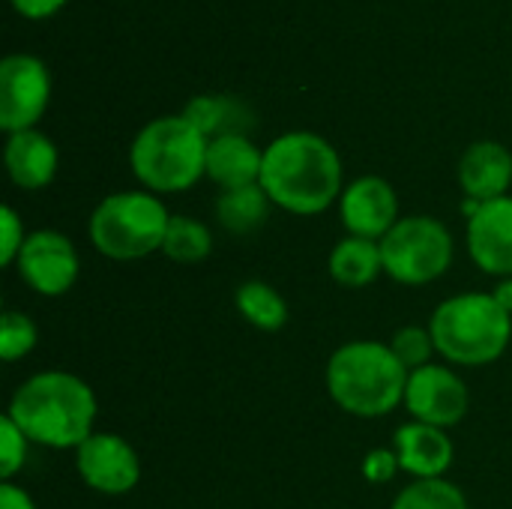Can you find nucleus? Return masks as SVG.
Masks as SVG:
<instances>
[{"mask_svg":"<svg viewBox=\"0 0 512 509\" xmlns=\"http://www.w3.org/2000/svg\"><path fill=\"white\" fill-rule=\"evenodd\" d=\"M261 186L270 201L294 216H318L342 198V159L315 132H285L264 150Z\"/></svg>","mask_w":512,"mask_h":509,"instance_id":"f257e3e1","label":"nucleus"},{"mask_svg":"<svg viewBox=\"0 0 512 509\" xmlns=\"http://www.w3.org/2000/svg\"><path fill=\"white\" fill-rule=\"evenodd\" d=\"M96 393L72 372L48 369L30 375L9 399L6 417L30 444L51 450H78L96 426Z\"/></svg>","mask_w":512,"mask_h":509,"instance_id":"f03ea898","label":"nucleus"},{"mask_svg":"<svg viewBox=\"0 0 512 509\" xmlns=\"http://www.w3.org/2000/svg\"><path fill=\"white\" fill-rule=\"evenodd\" d=\"M411 372L396 360L390 345L375 339L345 342L327 360V393L351 417L375 420L405 405Z\"/></svg>","mask_w":512,"mask_h":509,"instance_id":"7ed1b4c3","label":"nucleus"},{"mask_svg":"<svg viewBox=\"0 0 512 509\" xmlns=\"http://www.w3.org/2000/svg\"><path fill=\"white\" fill-rule=\"evenodd\" d=\"M435 351L465 369L495 363L512 339V315L495 300V294H456L444 300L429 321Z\"/></svg>","mask_w":512,"mask_h":509,"instance_id":"20e7f679","label":"nucleus"},{"mask_svg":"<svg viewBox=\"0 0 512 509\" xmlns=\"http://www.w3.org/2000/svg\"><path fill=\"white\" fill-rule=\"evenodd\" d=\"M210 138L183 114L150 120L129 147V165L147 192H186L207 177Z\"/></svg>","mask_w":512,"mask_h":509,"instance_id":"39448f33","label":"nucleus"},{"mask_svg":"<svg viewBox=\"0 0 512 509\" xmlns=\"http://www.w3.org/2000/svg\"><path fill=\"white\" fill-rule=\"evenodd\" d=\"M171 213L153 192H114L96 204L87 222L90 243L111 261H138L162 252Z\"/></svg>","mask_w":512,"mask_h":509,"instance_id":"423d86ee","label":"nucleus"},{"mask_svg":"<svg viewBox=\"0 0 512 509\" xmlns=\"http://www.w3.org/2000/svg\"><path fill=\"white\" fill-rule=\"evenodd\" d=\"M456 243L435 216H405L381 240L384 273L399 285H429L453 267Z\"/></svg>","mask_w":512,"mask_h":509,"instance_id":"0eeeda50","label":"nucleus"},{"mask_svg":"<svg viewBox=\"0 0 512 509\" xmlns=\"http://www.w3.org/2000/svg\"><path fill=\"white\" fill-rule=\"evenodd\" d=\"M51 99V72L33 54H9L0 63V126L12 132L36 129Z\"/></svg>","mask_w":512,"mask_h":509,"instance_id":"6e6552de","label":"nucleus"},{"mask_svg":"<svg viewBox=\"0 0 512 509\" xmlns=\"http://www.w3.org/2000/svg\"><path fill=\"white\" fill-rule=\"evenodd\" d=\"M471 405L465 381L456 375V369L444 363H429L408 378L405 390V408L417 423H429L438 429H450L465 420Z\"/></svg>","mask_w":512,"mask_h":509,"instance_id":"1a4fd4ad","label":"nucleus"},{"mask_svg":"<svg viewBox=\"0 0 512 509\" xmlns=\"http://www.w3.org/2000/svg\"><path fill=\"white\" fill-rule=\"evenodd\" d=\"M21 279L42 297H63L78 279V252L72 240L60 231L42 228L27 234L21 255L15 261Z\"/></svg>","mask_w":512,"mask_h":509,"instance_id":"9d476101","label":"nucleus"},{"mask_svg":"<svg viewBox=\"0 0 512 509\" xmlns=\"http://www.w3.org/2000/svg\"><path fill=\"white\" fill-rule=\"evenodd\" d=\"M75 468L99 495H126L141 480V459L135 447L111 432H93L75 450Z\"/></svg>","mask_w":512,"mask_h":509,"instance_id":"9b49d317","label":"nucleus"},{"mask_svg":"<svg viewBox=\"0 0 512 509\" xmlns=\"http://www.w3.org/2000/svg\"><path fill=\"white\" fill-rule=\"evenodd\" d=\"M339 216L351 237L381 243L399 222V195L378 174L357 177L339 198Z\"/></svg>","mask_w":512,"mask_h":509,"instance_id":"f8f14e48","label":"nucleus"},{"mask_svg":"<svg viewBox=\"0 0 512 509\" xmlns=\"http://www.w3.org/2000/svg\"><path fill=\"white\" fill-rule=\"evenodd\" d=\"M468 252L474 264L498 279L512 276V195L480 204L468 219Z\"/></svg>","mask_w":512,"mask_h":509,"instance_id":"ddd939ff","label":"nucleus"},{"mask_svg":"<svg viewBox=\"0 0 512 509\" xmlns=\"http://www.w3.org/2000/svg\"><path fill=\"white\" fill-rule=\"evenodd\" d=\"M393 450L399 456V468L414 480H441L456 459V444L447 429L417 420L396 429Z\"/></svg>","mask_w":512,"mask_h":509,"instance_id":"4468645a","label":"nucleus"},{"mask_svg":"<svg viewBox=\"0 0 512 509\" xmlns=\"http://www.w3.org/2000/svg\"><path fill=\"white\" fill-rule=\"evenodd\" d=\"M459 186L480 204L504 198L512 186V153L501 141H474L459 159Z\"/></svg>","mask_w":512,"mask_h":509,"instance_id":"2eb2a0df","label":"nucleus"},{"mask_svg":"<svg viewBox=\"0 0 512 509\" xmlns=\"http://www.w3.org/2000/svg\"><path fill=\"white\" fill-rule=\"evenodd\" d=\"M3 162L18 189H45L57 174V147L39 129L12 132L3 147Z\"/></svg>","mask_w":512,"mask_h":509,"instance_id":"dca6fc26","label":"nucleus"},{"mask_svg":"<svg viewBox=\"0 0 512 509\" xmlns=\"http://www.w3.org/2000/svg\"><path fill=\"white\" fill-rule=\"evenodd\" d=\"M264 150L249 135H219L207 144V177L222 189H243L261 183Z\"/></svg>","mask_w":512,"mask_h":509,"instance_id":"f3484780","label":"nucleus"},{"mask_svg":"<svg viewBox=\"0 0 512 509\" xmlns=\"http://www.w3.org/2000/svg\"><path fill=\"white\" fill-rule=\"evenodd\" d=\"M330 276L342 288H366L384 273V258H381V243L378 240H363V237H345L333 246L330 252Z\"/></svg>","mask_w":512,"mask_h":509,"instance_id":"a211bd4d","label":"nucleus"},{"mask_svg":"<svg viewBox=\"0 0 512 509\" xmlns=\"http://www.w3.org/2000/svg\"><path fill=\"white\" fill-rule=\"evenodd\" d=\"M183 117L198 126L207 138L219 135H246L255 123L249 105L234 96H195L186 102Z\"/></svg>","mask_w":512,"mask_h":509,"instance_id":"6ab92c4d","label":"nucleus"},{"mask_svg":"<svg viewBox=\"0 0 512 509\" xmlns=\"http://www.w3.org/2000/svg\"><path fill=\"white\" fill-rule=\"evenodd\" d=\"M270 207H273L270 195L264 192L261 183H255V186L222 192L216 198V219L231 234H249L270 219Z\"/></svg>","mask_w":512,"mask_h":509,"instance_id":"aec40b11","label":"nucleus"},{"mask_svg":"<svg viewBox=\"0 0 512 509\" xmlns=\"http://www.w3.org/2000/svg\"><path fill=\"white\" fill-rule=\"evenodd\" d=\"M234 303H237V312L258 330L264 333H276L288 324V303L285 297L261 282V279H252V282H243L234 294Z\"/></svg>","mask_w":512,"mask_h":509,"instance_id":"412c9836","label":"nucleus"},{"mask_svg":"<svg viewBox=\"0 0 512 509\" xmlns=\"http://www.w3.org/2000/svg\"><path fill=\"white\" fill-rule=\"evenodd\" d=\"M213 252V234L204 222L192 216H171L162 255L174 264H198Z\"/></svg>","mask_w":512,"mask_h":509,"instance_id":"4be33fe9","label":"nucleus"},{"mask_svg":"<svg viewBox=\"0 0 512 509\" xmlns=\"http://www.w3.org/2000/svg\"><path fill=\"white\" fill-rule=\"evenodd\" d=\"M390 509H471L465 492L450 480H414L408 483Z\"/></svg>","mask_w":512,"mask_h":509,"instance_id":"5701e85b","label":"nucleus"},{"mask_svg":"<svg viewBox=\"0 0 512 509\" xmlns=\"http://www.w3.org/2000/svg\"><path fill=\"white\" fill-rule=\"evenodd\" d=\"M36 339H39V330L24 312H15V309L3 312V318H0V357L6 363L27 357L36 348Z\"/></svg>","mask_w":512,"mask_h":509,"instance_id":"b1692460","label":"nucleus"},{"mask_svg":"<svg viewBox=\"0 0 512 509\" xmlns=\"http://www.w3.org/2000/svg\"><path fill=\"white\" fill-rule=\"evenodd\" d=\"M390 351L396 354V360L408 372H417V369L429 366L432 354H438L429 327H402V330H396L393 339H390Z\"/></svg>","mask_w":512,"mask_h":509,"instance_id":"393cba45","label":"nucleus"},{"mask_svg":"<svg viewBox=\"0 0 512 509\" xmlns=\"http://www.w3.org/2000/svg\"><path fill=\"white\" fill-rule=\"evenodd\" d=\"M27 447H30L27 435L15 426L12 417L3 414V420H0V477H3V483H12V477L24 468Z\"/></svg>","mask_w":512,"mask_h":509,"instance_id":"a878e982","label":"nucleus"},{"mask_svg":"<svg viewBox=\"0 0 512 509\" xmlns=\"http://www.w3.org/2000/svg\"><path fill=\"white\" fill-rule=\"evenodd\" d=\"M24 240H27V234H24L21 216L12 207H3L0 210V264L3 267H12L18 261Z\"/></svg>","mask_w":512,"mask_h":509,"instance_id":"bb28decb","label":"nucleus"},{"mask_svg":"<svg viewBox=\"0 0 512 509\" xmlns=\"http://www.w3.org/2000/svg\"><path fill=\"white\" fill-rule=\"evenodd\" d=\"M399 471H402V468H399L396 450L378 447V450H372V453L363 459V477H366L369 483H390Z\"/></svg>","mask_w":512,"mask_h":509,"instance_id":"cd10ccee","label":"nucleus"},{"mask_svg":"<svg viewBox=\"0 0 512 509\" xmlns=\"http://www.w3.org/2000/svg\"><path fill=\"white\" fill-rule=\"evenodd\" d=\"M12 6L18 15L39 21V18H51L54 12H60L66 6V0H12Z\"/></svg>","mask_w":512,"mask_h":509,"instance_id":"c85d7f7f","label":"nucleus"},{"mask_svg":"<svg viewBox=\"0 0 512 509\" xmlns=\"http://www.w3.org/2000/svg\"><path fill=\"white\" fill-rule=\"evenodd\" d=\"M0 509H36V504H33V498L21 486L3 483L0 486Z\"/></svg>","mask_w":512,"mask_h":509,"instance_id":"c756f323","label":"nucleus"},{"mask_svg":"<svg viewBox=\"0 0 512 509\" xmlns=\"http://www.w3.org/2000/svg\"><path fill=\"white\" fill-rule=\"evenodd\" d=\"M492 294H495V300H498V303H501V306H504V309L512 315V276L510 279H501V282H498V288H495Z\"/></svg>","mask_w":512,"mask_h":509,"instance_id":"7c9ffc66","label":"nucleus"}]
</instances>
